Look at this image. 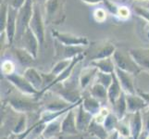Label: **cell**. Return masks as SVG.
<instances>
[{
    "mask_svg": "<svg viewBox=\"0 0 149 139\" xmlns=\"http://www.w3.org/2000/svg\"><path fill=\"white\" fill-rule=\"evenodd\" d=\"M93 17H94V19H95V20L96 22H99V23L104 22L105 20H107V9L106 8H102L95 9L94 13H93Z\"/></svg>",
    "mask_w": 149,
    "mask_h": 139,
    "instance_id": "8d00e7d4",
    "label": "cell"
},
{
    "mask_svg": "<svg viewBox=\"0 0 149 139\" xmlns=\"http://www.w3.org/2000/svg\"><path fill=\"white\" fill-rule=\"evenodd\" d=\"M133 11L140 19H143L149 23V9L142 6H133Z\"/></svg>",
    "mask_w": 149,
    "mask_h": 139,
    "instance_id": "e575fe53",
    "label": "cell"
},
{
    "mask_svg": "<svg viewBox=\"0 0 149 139\" xmlns=\"http://www.w3.org/2000/svg\"><path fill=\"white\" fill-rule=\"evenodd\" d=\"M113 112L119 118V120H123L128 113L127 110V101H126V94L124 92L120 95V96L116 100V102L112 105Z\"/></svg>",
    "mask_w": 149,
    "mask_h": 139,
    "instance_id": "d4e9b609",
    "label": "cell"
},
{
    "mask_svg": "<svg viewBox=\"0 0 149 139\" xmlns=\"http://www.w3.org/2000/svg\"><path fill=\"white\" fill-rule=\"evenodd\" d=\"M26 128H27V117L25 114H22L20 115L19 120L16 123V125L14 126L12 133L16 136L22 135L23 133L26 132L25 131L26 130Z\"/></svg>",
    "mask_w": 149,
    "mask_h": 139,
    "instance_id": "1f68e13d",
    "label": "cell"
},
{
    "mask_svg": "<svg viewBox=\"0 0 149 139\" xmlns=\"http://www.w3.org/2000/svg\"><path fill=\"white\" fill-rule=\"evenodd\" d=\"M79 74L76 75L74 71L72 75L68 80L63 82V83L54 85L48 91H51L54 95L58 96L61 98L70 103V104H75V103L81 101L83 97H81V88L80 86Z\"/></svg>",
    "mask_w": 149,
    "mask_h": 139,
    "instance_id": "6da1fadb",
    "label": "cell"
},
{
    "mask_svg": "<svg viewBox=\"0 0 149 139\" xmlns=\"http://www.w3.org/2000/svg\"><path fill=\"white\" fill-rule=\"evenodd\" d=\"M119 122H120V120H119V118L116 116L115 113L109 111V114L107 115L104 122H103V125H104V127L106 128V130L107 132L111 133L113 131L117 130Z\"/></svg>",
    "mask_w": 149,
    "mask_h": 139,
    "instance_id": "f1b7e54d",
    "label": "cell"
},
{
    "mask_svg": "<svg viewBox=\"0 0 149 139\" xmlns=\"http://www.w3.org/2000/svg\"><path fill=\"white\" fill-rule=\"evenodd\" d=\"M89 94L94 96L95 98L99 100L102 104L105 102H109V96H107V88L99 83H95L92 85Z\"/></svg>",
    "mask_w": 149,
    "mask_h": 139,
    "instance_id": "484cf974",
    "label": "cell"
},
{
    "mask_svg": "<svg viewBox=\"0 0 149 139\" xmlns=\"http://www.w3.org/2000/svg\"><path fill=\"white\" fill-rule=\"evenodd\" d=\"M123 93L122 87L116 73H113V81L109 87L107 88V96H109V102L111 105H113L116 102V100Z\"/></svg>",
    "mask_w": 149,
    "mask_h": 139,
    "instance_id": "7402d4cb",
    "label": "cell"
},
{
    "mask_svg": "<svg viewBox=\"0 0 149 139\" xmlns=\"http://www.w3.org/2000/svg\"><path fill=\"white\" fill-rule=\"evenodd\" d=\"M32 96L24 95L19 92V94H11L8 96L7 102L12 109L20 114L27 112H35L41 109L42 104L36 97H30Z\"/></svg>",
    "mask_w": 149,
    "mask_h": 139,
    "instance_id": "7a4b0ae2",
    "label": "cell"
},
{
    "mask_svg": "<svg viewBox=\"0 0 149 139\" xmlns=\"http://www.w3.org/2000/svg\"><path fill=\"white\" fill-rule=\"evenodd\" d=\"M126 101L128 113L142 111L143 109L148 107L146 101L137 93L136 94H126Z\"/></svg>",
    "mask_w": 149,
    "mask_h": 139,
    "instance_id": "e0dca14e",
    "label": "cell"
},
{
    "mask_svg": "<svg viewBox=\"0 0 149 139\" xmlns=\"http://www.w3.org/2000/svg\"><path fill=\"white\" fill-rule=\"evenodd\" d=\"M81 1L88 5H96V4L103 3L104 0H81Z\"/></svg>",
    "mask_w": 149,
    "mask_h": 139,
    "instance_id": "b9f144b4",
    "label": "cell"
},
{
    "mask_svg": "<svg viewBox=\"0 0 149 139\" xmlns=\"http://www.w3.org/2000/svg\"><path fill=\"white\" fill-rule=\"evenodd\" d=\"M78 107V106H77ZM70 110L63 117L61 123V133L66 135H77L79 133L76 123V108Z\"/></svg>",
    "mask_w": 149,
    "mask_h": 139,
    "instance_id": "4fadbf2b",
    "label": "cell"
},
{
    "mask_svg": "<svg viewBox=\"0 0 149 139\" xmlns=\"http://www.w3.org/2000/svg\"><path fill=\"white\" fill-rule=\"evenodd\" d=\"M90 64L95 66V68H97V70L99 71L106 73H114L116 70V65L114 63V60H113L112 57L94 60V61H92V62H90Z\"/></svg>",
    "mask_w": 149,
    "mask_h": 139,
    "instance_id": "603a6c76",
    "label": "cell"
},
{
    "mask_svg": "<svg viewBox=\"0 0 149 139\" xmlns=\"http://www.w3.org/2000/svg\"><path fill=\"white\" fill-rule=\"evenodd\" d=\"M25 2H26V0H8V2L7 3L10 7H12L16 9H19L23 6Z\"/></svg>",
    "mask_w": 149,
    "mask_h": 139,
    "instance_id": "ab89813d",
    "label": "cell"
},
{
    "mask_svg": "<svg viewBox=\"0 0 149 139\" xmlns=\"http://www.w3.org/2000/svg\"><path fill=\"white\" fill-rule=\"evenodd\" d=\"M115 73L119 79L122 90L125 94H136L137 90L135 89L134 83H133V75L122 71L119 68H116Z\"/></svg>",
    "mask_w": 149,
    "mask_h": 139,
    "instance_id": "5bb4252c",
    "label": "cell"
},
{
    "mask_svg": "<svg viewBox=\"0 0 149 139\" xmlns=\"http://www.w3.org/2000/svg\"><path fill=\"white\" fill-rule=\"evenodd\" d=\"M45 24L44 12L42 11V6L34 1L33 14L29 23V28L36 35L39 40L40 45H43L45 39Z\"/></svg>",
    "mask_w": 149,
    "mask_h": 139,
    "instance_id": "52a82bcc",
    "label": "cell"
},
{
    "mask_svg": "<svg viewBox=\"0 0 149 139\" xmlns=\"http://www.w3.org/2000/svg\"><path fill=\"white\" fill-rule=\"evenodd\" d=\"M116 49L115 45L109 40L91 43L86 47L85 59L89 60V62H92L94 60L110 58L115 53Z\"/></svg>",
    "mask_w": 149,
    "mask_h": 139,
    "instance_id": "277c9868",
    "label": "cell"
},
{
    "mask_svg": "<svg viewBox=\"0 0 149 139\" xmlns=\"http://www.w3.org/2000/svg\"><path fill=\"white\" fill-rule=\"evenodd\" d=\"M131 16V9L127 6H120L119 11H118L117 18L120 20H127Z\"/></svg>",
    "mask_w": 149,
    "mask_h": 139,
    "instance_id": "f35d334b",
    "label": "cell"
},
{
    "mask_svg": "<svg viewBox=\"0 0 149 139\" xmlns=\"http://www.w3.org/2000/svg\"><path fill=\"white\" fill-rule=\"evenodd\" d=\"M52 36L55 40L65 45H77V46H88L90 42L85 36H79L70 33H63L58 31H52Z\"/></svg>",
    "mask_w": 149,
    "mask_h": 139,
    "instance_id": "30bf717a",
    "label": "cell"
},
{
    "mask_svg": "<svg viewBox=\"0 0 149 139\" xmlns=\"http://www.w3.org/2000/svg\"><path fill=\"white\" fill-rule=\"evenodd\" d=\"M71 60L72 59H60V60H58L56 62V64L53 66L52 70H51L50 73H53L56 77L59 75L62 71H64L68 67L70 66Z\"/></svg>",
    "mask_w": 149,
    "mask_h": 139,
    "instance_id": "4dcf8cb0",
    "label": "cell"
},
{
    "mask_svg": "<svg viewBox=\"0 0 149 139\" xmlns=\"http://www.w3.org/2000/svg\"><path fill=\"white\" fill-rule=\"evenodd\" d=\"M17 16H18V9L10 7L8 5V20L5 29V35H6V42L8 45H12L15 36L17 32ZM2 34V33H1Z\"/></svg>",
    "mask_w": 149,
    "mask_h": 139,
    "instance_id": "7c38bea8",
    "label": "cell"
},
{
    "mask_svg": "<svg viewBox=\"0 0 149 139\" xmlns=\"http://www.w3.org/2000/svg\"><path fill=\"white\" fill-rule=\"evenodd\" d=\"M132 115L131 120L129 121L131 136L132 139H139L143 132V118L141 111L135 113H130Z\"/></svg>",
    "mask_w": 149,
    "mask_h": 139,
    "instance_id": "ffe728a7",
    "label": "cell"
},
{
    "mask_svg": "<svg viewBox=\"0 0 149 139\" xmlns=\"http://www.w3.org/2000/svg\"><path fill=\"white\" fill-rule=\"evenodd\" d=\"M8 4L7 2H3L0 8V33H4L6 29V24L8 20Z\"/></svg>",
    "mask_w": 149,
    "mask_h": 139,
    "instance_id": "d6a6232c",
    "label": "cell"
},
{
    "mask_svg": "<svg viewBox=\"0 0 149 139\" xmlns=\"http://www.w3.org/2000/svg\"><path fill=\"white\" fill-rule=\"evenodd\" d=\"M5 78H6L19 92L22 93L24 95L36 97L39 94V91L34 88L32 85V84L25 78L23 74L22 75L19 74L15 71V73L9 74L8 76H5Z\"/></svg>",
    "mask_w": 149,
    "mask_h": 139,
    "instance_id": "9c48e42d",
    "label": "cell"
},
{
    "mask_svg": "<svg viewBox=\"0 0 149 139\" xmlns=\"http://www.w3.org/2000/svg\"><path fill=\"white\" fill-rule=\"evenodd\" d=\"M81 105L84 108V110H87L89 113H91L94 117H95L100 112L102 109V103L92 96L90 94L88 96H83V101H81Z\"/></svg>",
    "mask_w": 149,
    "mask_h": 139,
    "instance_id": "44dd1931",
    "label": "cell"
},
{
    "mask_svg": "<svg viewBox=\"0 0 149 139\" xmlns=\"http://www.w3.org/2000/svg\"><path fill=\"white\" fill-rule=\"evenodd\" d=\"M129 51L142 71L149 73V47L131 48Z\"/></svg>",
    "mask_w": 149,
    "mask_h": 139,
    "instance_id": "9a60e30c",
    "label": "cell"
},
{
    "mask_svg": "<svg viewBox=\"0 0 149 139\" xmlns=\"http://www.w3.org/2000/svg\"><path fill=\"white\" fill-rule=\"evenodd\" d=\"M24 77L26 78L35 89L39 92L44 88V81L41 75V71H38L33 67H28L23 73Z\"/></svg>",
    "mask_w": 149,
    "mask_h": 139,
    "instance_id": "d6986e66",
    "label": "cell"
},
{
    "mask_svg": "<svg viewBox=\"0 0 149 139\" xmlns=\"http://www.w3.org/2000/svg\"><path fill=\"white\" fill-rule=\"evenodd\" d=\"M94 118L95 117L91 113L84 110L81 103L76 108V123L77 129L79 132H84L88 130L90 123L92 122Z\"/></svg>",
    "mask_w": 149,
    "mask_h": 139,
    "instance_id": "2e32d148",
    "label": "cell"
},
{
    "mask_svg": "<svg viewBox=\"0 0 149 139\" xmlns=\"http://www.w3.org/2000/svg\"><path fill=\"white\" fill-rule=\"evenodd\" d=\"M97 73H98L97 68H95V66L91 64L89 66L84 67V68H83L80 71L79 81H80V86L81 90L87 88L90 85L91 82H93L95 79Z\"/></svg>",
    "mask_w": 149,
    "mask_h": 139,
    "instance_id": "ac0fdd59",
    "label": "cell"
},
{
    "mask_svg": "<svg viewBox=\"0 0 149 139\" xmlns=\"http://www.w3.org/2000/svg\"><path fill=\"white\" fill-rule=\"evenodd\" d=\"M33 7H34V0H26L23 6L18 9V16H17V32L15 36L14 42H19L22 38V34L29 28V23L33 14Z\"/></svg>",
    "mask_w": 149,
    "mask_h": 139,
    "instance_id": "8992f818",
    "label": "cell"
},
{
    "mask_svg": "<svg viewBox=\"0 0 149 139\" xmlns=\"http://www.w3.org/2000/svg\"><path fill=\"white\" fill-rule=\"evenodd\" d=\"M41 138H42V139H45V137H43V136H41Z\"/></svg>",
    "mask_w": 149,
    "mask_h": 139,
    "instance_id": "c3c4849f",
    "label": "cell"
},
{
    "mask_svg": "<svg viewBox=\"0 0 149 139\" xmlns=\"http://www.w3.org/2000/svg\"><path fill=\"white\" fill-rule=\"evenodd\" d=\"M44 17L45 24L58 25L65 20V0H47L44 4Z\"/></svg>",
    "mask_w": 149,
    "mask_h": 139,
    "instance_id": "3957f363",
    "label": "cell"
},
{
    "mask_svg": "<svg viewBox=\"0 0 149 139\" xmlns=\"http://www.w3.org/2000/svg\"><path fill=\"white\" fill-rule=\"evenodd\" d=\"M112 59L114 60L116 68H119L124 71H127L133 76L139 75L142 69L136 63L134 59L132 58L130 51H125L122 49H116L113 54Z\"/></svg>",
    "mask_w": 149,
    "mask_h": 139,
    "instance_id": "5b68a950",
    "label": "cell"
},
{
    "mask_svg": "<svg viewBox=\"0 0 149 139\" xmlns=\"http://www.w3.org/2000/svg\"><path fill=\"white\" fill-rule=\"evenodd\" d=\"M141 113L143 118V132L139 139H147L149 137V106L143 109Z\"/></svg>",
    "mask_w": 149,
    "mask_h": 139,
    "instance_id": "f546056e",
    "label": "cell"
},
{
    "mask_svg": "<svg viewBox=\"0 0 149 139\" xmlns=\"http://www.w3.org/2000/svg\"><path fill=\"white\" fill-rule=\"evenodd\" d=\"M1 73L4 77L15 73V65L11 60H4L1 64Z\"/></svg>",
    "mask_w": 149,
    "mask_h": 139,
    "instance_id": "d590c367",
    "label": "cell"
},
{
    "mask_svg": "<svg viewBox=\"0 0 149 139\" xmlns=\"http://www.w3.org/2000/svg\"><path fill=\"white\" fill-rule=\"evenodd\" d=\"M61 123H62V121H60L59 118L47 123L42 133V136L45 139H52L56 136L61 133Z\"/></svg>",
    "mask_w": 149,
    "mask_h": 139,
    "instance_id": "4316f807",
    "label": "cell"
},
{
    "mask_svg": "<svg viewBox=\"0 0 149 139\" xmlns=\"http://www.w3.org/2000/svg\"><path fill=\"white\" fill-rule=\"evenodd\" d=\"M124 1H143V2H146L147 0H124Z\"/></svg>",
    "mask_w": 149,
    "mask_h": 139,
    "instance_id": "f6af8a7d",
    "label": "cell"
},
{
    "mask_svg": "<svg viewBox=\"0 0 149 139\" xmlns=\"http://www.w3.org/2000/svg\"><path fill=\"white\" fill-rule=\"evenodd\" d=\"M2 139H9V138H8V137H3Z\"/></svg>",
    "mask_w": 149,
    "mask_h": 139,
    "instance_id": "bcb514c9",
    "label": "cell"
},
{
    "mask_svg": "<svg viewBox=\"0 0 149 139\" xmlns=\"http://www.w3.org/2000/svg\"><path fill=\"white\" fill-rule=\"evenodd\" d=\"M119 136H120V133L117 130H115V131L109 133V135L107 137V139H119Z\"/></svg>",
    "mask_w": 149,
    "mask_h": 139,
    "instance_id": "60d3db41",
    "label": "cell"
},
{
    "mask_svg": "<svg viewBox=\"0 0 149 139\" xmlns=\"http://www.w3.org/2000/svg\"><path fill=\"white\" fill-rule=\"evenodd\" d=\"M34 1L36 2V3H38V4H40L41 6H44V4L47 2V0H34Z\"/></svg>",
    "mask_w": 149,
    "mask_h": 139,
    "instance_id": "7bdbcfd3",
    "label": "cell"
},
{
    "mask_svg": "<svg viewBox=\"0 0 149 139\" xmlns=\"http://www.w3.org/2000/svg\"><path fill=\"white\" fill-rule=\"evenodd\" d=\"M11 51L14 54L15 58L19 60V62L20 64L30 65L34 62L35 58L23 47H20V46H14V47H12Z\"/></svg>",
    "mask_w": 149,
    "mask_h": 139,
    "instance_id": "cb8c5ba5",
    "label": "cell"
},
{
    "mask_svg": "<svg viewBox=\"0 0 149 139\" xmlns=\"http://www.w3.org/2000/svg\"><path fill=\"white\" fill-rule=\"evenodd\" d=\"M103 4H104V7L107 9V12L112 14L113 16L117 17L118 11H119V8H120L119 5H117L116 3L111 1V0H104V1H103Z\"/></svg>",
    "mask_w": 149,
    "mask_h": 139,
    "instance_id": "74e56055",
    "label": "cell"
},
{
    "mask_svg": "<svg viewBox=\"0 0 149 139\" xmlns=\"http://www.w3.org/2000/svg\"><path fill=\"white\" fill-rule=\"evenodd\" d=\"M143 7L149 9V0H147V1H146V2H143Z\"/></svg>",
    "mask_w": 149,
    "mask_h": 139,
    "instance_id": "ee69618b",
    "label": "cell"
},
{
    "mask_svg": "<svg viewBox=\"0 0 149 139\" xmlns=\"http://www.w3.org/2000/svg\"><path fill=\"white\" fill-rule=\"evenodd\" d=\"M41 136H40V137H38V138H36V139H42V138H41Z\"/></svg>",
    "mask_w": 149,
    "mask_h": 139,
    "instance_id": "7dc6e473",
    "label": "cell"
},
{
    "mask_svg": "<svg viewBox=\"0 0 149 139\" xmlns=\"http://www.w3.org/2000/svg\"><path fill=\"white\" fill-rule=\"evenodd\" d=\"M87 46H77V45H65L54 39V52L55 58L60 59H72L75 57L81 54H84Z\"/></svg>",
    "mask_w": 149,
    "mask_h": 139,
    "instance_id": "ba28073f",
    "label": "cell"
},
{
    "mask_svg": "<svg viewBox=\"0 0 149 139\" xmlns=\"http://www.w3.org/2000/svg\"><path fill=\"white\" fill-rule=\"evenodd\" d=\"M113 81V73H102L99 71L97 73L96 77H95V82L96 83H99L106 86L107 88H109V85H111Z\"/></svg>",
    "mask_w": 149,
    "mask_h": 139,
    "instance_id": "836d02e7",
    "label": "cell"
},
{
    "mask_svg": "<svg viewBox=\"0 0 149 139\" xmlns=\"http://www.w3.org/2000/svg\"><path fill=\"white\" fill-rule=\"evenodd\" d=\"M18 44L19 45V46L26 49L35 59L37 58L40 43H39L38 38L36 37V35L33 34V32L30 28L26 29V31H25L24 34H22V38H20L18 42Z\"/></svg>",
    "mask_w": 149,
    "mask_h": 139,
    "instance_id": "8fae6325",
    "label": "cell"
},
{
    "mask_svg": "<svg viewBox=\"0 0 149 139\" xmlns=\"http://www.w3.org/2000/svg\"><path fill=\"white\" fill-rule=\"evenodd\" d=\"M87 131H88L92 136L97 137L98 139H107V137L109 135V133L106 130V128L103 125V123L97 122L95 120V118L90 123L89 128Z\"/></svg>",
    "mask_w": 149,
    "mask_h": 139,
    "instance_id": "83f0119b",
    "label": "cell"
}]
</instances>
